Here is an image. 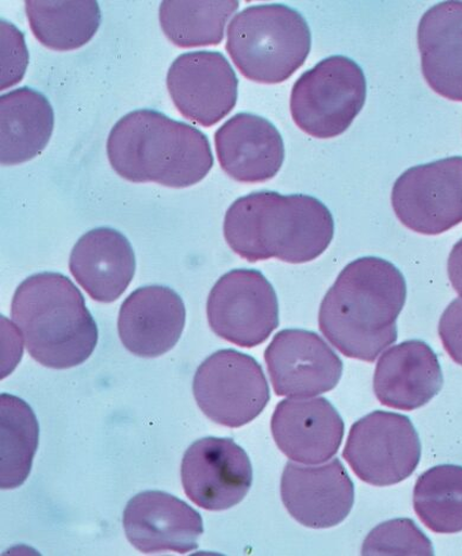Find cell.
Segmentation results:
<instances>
[{
	"mask_svg": "<svg viewBox=\"0 0 462 556\" xmlns=\"http://www.w3.org/2000/svg\"><path fill=\"white\" fill-rule=\"evenodd\" d=\"M405 299L404 277L392 263L378 257L355 260L327 291L320 328L340 353L374 363L398 340Z\"/></svg>",
	"mask_w": 462,
	"mask_h": 556,
	"instance_id": "obj_1",
	"label": "cell"
},
{
	"mask_svg": "<svg viewBox=\"0 0 462 556\" xmlns=\"http://www.w3.org/2000/svg\"><path fill=\"white\" fill-rule=\"evenodd\" d=\"M223 232L234 253L250 263L276 258L301 264L325 253L335 222L316 198L261 191L233 203Z\"/></svg>",
	"mask_w": 462,
	"mask_h": 556,
	"instance_id": "obj_2",
	"label": "cell"
},
{
	"mask_svg": "<svg viewBox=\"0 0 462 556\" xmlns=\"http://www.w3.org/2000/svg\"><path fill=\"white\" fill-rule=\"evenodd\" d=\"M108 155L122 178L173 189L192 187L214 166L210 142L201 130L152 110L132 112L114 125Z\"/></svg>",
	"mask_w": 462,
	"mask_h": 556,
	"instance_id": "obj_3",
	"label": "cell"
},
{
	"mask_svg": "<svg viewBox=\"0 0 462 556\" xmlns=\"http://www.w3.org/2000/svg\"><path fill=\"white\" fill-rule=\"evenodd\" d=\"M11 317L33 359L49 368L82 365L98 345V327L82 291L59 273L26 278L12 299Z\"/></svg>",
	"mask_w": 462,
	"mask_h": 556,
	"instance_id": "obj_4",
	"label": "cell"
},
{
	"mask_svg": "<svg viewBox=\"0 0 462 556\" xmlns=\"http://www.w3.org/2000/svg\"><path fill=\"white\" fill-rule=\"evenodd\" d=\"M312 38L300 13L282 4L245 9L232 20L226 49L250 81L285 83L308 60Z\"/></svg>",
	"mask_w": 462,
	"mask_h": 556,
	"instance_id": "obj_5",
	"label": "cell"
},
{
	"mask_svg": "<svg viewBox=\"0 0 462 556\" xmlns=\"http://www.w3.org/2000/svg\"><path fill=\"white\" fill-rule=\"evenodd\" d=\"M365 99L366 81L360 65L333 56L299 77L290 94V114L307 135L332 139L351 126Z\"/></svg>",
	"mask_w": 462,
	"mask_h": 556,
	"instance_id": "obj_6",
	"label": "cell"
},
{
	"mask_svg": "<svg viewBox=\"0 0 462 556\" xmlns=\"http://www.w3.org/2000/svg\"><path fill=\"white\" fill-rule=\"evenodd\" d=\"M193 395L210 419L227 428H241L266 408L271 392L261 365L253 356L222 350L197 369Z\"/></svg>",
	"mask_w": 462,
	"mask_h": 556,
	"instance_id": "obj_7",
	"label": "cell"
},
{
	"mask_svg": "<svg viewBox=\"0 0 462 556\" xmlns=\"http://www.w3.org/2000/svg\"><path fill=\"white\" fill-rule=\"evenodd\" d=\"M207 315L216 336L234 345L253 349L279 326V302L263 274L235 269L223 275L211 289Z\"/></svg>",
	"mask_w": 462,
	"mask_h": 556,
	"instance_id": "obj_8",
	"label": "cell"
},
{
	"mask_svg": "<svg viewBox=\"0 0 462 556\" xmlns=\"http://www.w3.org/2000/svg\"><path fill=\"white\" fill-rule=\"evenodd\" d=\"M342 456L363 482L389 486L411 478L421 443L408 417L375 412L353 424Z\"/></svg>",
	"mask_w": 462,
	"mask_h": 556,
	"instance_id": "obj_9",
	"label": "cell"
},
{
	"mask_svg": "<svg viewBox=\"0 0 462 556\" xmlns=\"http://www.w3.org/2000/svg\"><path fill=\"white\" fill-rule=\"evenodd\" d=\"M396 216L414 232L437 236L462 223V156L409 168L391 193Z\"/></svg>",
	"mask_w": 462,
	"mask_h": 556,
	"instance_id": "obj_10",
	"label": "cell"
},
{
	"mask_svg": "<svg viewBox=\"0 0 462 556\" xmlns=\"http://www.w3.org/2000/svg\"><path fill=\"white\" fill-rule=\"evenodd\" d=\"M180 476L185 494L210 511L239 505L253 484L252 463L245 450L216 437L197 441L187 450Z\"/></svg>",
	"mask_w": 462,
	"mask_h": 556,
	"instance_id": "obj_11",
	"label": "cell"
},
{
	"mask_svg": "<svg viewBox=\"0 0 462 556\" xmlns=\"http://www.w3.org/2000/svg\"><path fill=\"white\" fill-rule=\"evenodd\" d=\"M166 85L171 99L185 118L211 127L235 109L239 79L221 52L193 51L175 60L168 70Z\"/></svg>",
	"mask_w": 462,
	"mask_h": 556,
	"instance_id": "obj_12",
	"label": "cell"
},
{
	"mask_svg": "<svg viewBox=\"0 0 462 556\" xmlns=\"http://www.w3.org/2000/svg\"><path fill=\"white\" fill-rule=\"evenodd\" d=\"M265 361L275 394L288 399L333 391L342 375L340 357L309 330H282L270 343Z\"/></svg>",
	"mask_w": 462,
	"mask_h": 556,
	"instance_id": "obj_13",
	"label": "cell"
},
{
	"mask_svg": "<svg viewBox=\"0 0 462 556\" xmlns=\"http://www.w3.org/2000/svg\"><path fill=\"white\" fill-rule=\"evenodd\" d=\"M280 490L289 515L313 529L338 526L353 507L354 486L338 458L320 467L287 463Z\"/></svg>",
	"mask_w": 462,
	"mask_h": 556,
	"instance_id": "obj_14",
	"label": "cell"
},
{
	"mask_svg": "<svg viewBox=\"0 0 462 556\" xmlns=\"http://www.w3.org/2000/svg\"><path fill=\"white\" fill-rule=\"evenodd\" d=\"M123 522L132 546L145 554H187L197 549L204 532L200 513L163 492H145L132 498Z\"/></svg>",
	"mask_w": 462,
	"mask_h": 556,
	"instance_id": "obj_15",
	"label": "cell"
},
{
	"mask_svg": "<svg viewBox=\"0 0 462 556\" xmlns=\"http://www.w3.org/2000/svg\"><path fill=\"white\" fill-rule=\"evenodd\" d=\"M273 439L289 458L301 465L332 459L345 437L335 406L325 399H288L277 404L271 422Z\"/></svg>",
	"mask_w": 462,
	"mask_h": 556,
	"instance_id": "obj_16",
	"label": "cell"
},
{
	"mask_svg": "<svg viewBox=\"0 0 462 556\" xmlns=\"http://www.w3.org/2000/svg\"><path fill=\"white\" fill-rule=\"evenodd\" d=\"M187 312L175 290L151 286L134 291L118 313V337L125 349L140 357H157L179 341Z\"/></svg>",
	"mask_w": 462,
	"mask_h": 556,
	"instance_id": "obj_17",
	"label": "cell"
},
{
	"mask_svg": "<svg viewBox=\"0 0 462 556\" xmlns=\"http://www.w3.org/2000/svg\"><path fill=\"white\" fill-rule=\"evenodd\" d=\"M218 163L236 181L265 182L284 164L285 144L279 130L261 116L236 114L215 135Z\"/></svg>",
	"mask_w": 462,
	"mask_h": 556,
	"instance_id": "obj_18",
	"label": "cell"
},
{
	"mask_svg": "<svg viewBox=\"0 0 462 556\" xmlns=\"http://www.w3.org/2000/svg\"><path fill=\"white\" fill-rule=\"evenodd\" d=\"M444 386L437 354L426 342H402L383 353L376 366L374 392L382 405L414 412L428 404Z\"/></svg>",
	"mask_w": 462,
	"mask_h": 556,
	"instance_id": "obj_19",
	"label": "cell"
},
{
	"mask_svg": "<svg viewBox=\"0 0 462 556\" xmlns=\"http://www.w3.org/2000/svg\"><path fill=\"white\" fill-rule=\"evenodd\" d=\"M70 269L92 300L112 303L134 280L136 255L123 233L99 228L77 241L72 250Z\"/></svg>",
	"mask_w": 462,
	"mask_h": 556,
	"instance_id": "obj_20",
	"label": "cell"
},
{
	"mask_svg": "<svg viewBox=\"0 0 462 556\" xmlns=\"http://www.w3.org/2000/svg\"><path fill=\"white\" fill-rule=\"evenodd\" d=\"M422 74L445 99L462 102V2L429 9L417 29Z\"/></svg>",
	"mask_w": 462,
	"mask_h": 556,
	"instance_id": "obj_21",
	"label": "cell"
},
{
	"mask_svg": "<svg viewBox=\"0 0 462 556\" xmlns=\"http://www.w3.org/2000/svg\"><path fill=\"white\" fill-rule=\"evenodd\" d=\"M2 165H20L41 154L54 130L48 99L32 88L12 90L0 99Z\"/></svg>",
	"mask_w": 462,
	"mask_h": 556,
	"instance_id": "obj_22",
	"label": "cell"
},
{
	"mask_svg": "<svg viewBox=\"0 0 462 556\" xmlns=\"http://www.w3.org/2000/svg\"><path fill=\"white\" fill-rule=\"evenodd\" d=\"M25 9L34 36L51 50L82 48L100 28L101 10L92 0H28Z\"/></svg>",
	"mask_w": 462,
	"mask_h": 556,
	"instance_id": "obj_23",
	"label": "cell"
},
{
	"mask_svg": "<svg viewBox=\"0 0 462 556\" xmlns=\"http://www.w3.org/2000/svg\"><path fill=\"white\" fill-rule=\"evenodd\" d=\"M239 7L235 0H165L161 26L168 41L179 48L218 46Z\"/></svg>",
	"mask_w": 462,
	"mask_h": 556,
	"instance_id": "obj_24",
	"label": "cell"
},
{
	"mask_svg": "<svg viewBox=\"0 0 462 556\" xmlns=\"http://www.w3.org/2000/svg\"><path fill=\"white\" fill-rule=\"evenodd\" d=\"M2 427V489L21 486L29 478L38 446L39 427L33 408L15 395H0Z\"/></svg>",
	"mask_w": 462,
	"mask_h": 556,
	"instance_id": "obj_25",
	"label": "cell"
},
{
	"mask_svg": "<svg viewBox=\"0 0 462 556\" xmlns=\"http://www.w3.org/2000/svg\"><path fill=\"white\" fill-rule=\"evenodd\" d=\"M414 509L434 533L462 532V467L439 466L422 475L414 489Z\"/></svg>",
	"mask_w": 462,
	"mask_h": 556,
	"instance_id": "obj_26",
	"label": "cell"
},
{
	"mask_svg": "<svg viewBox=\"0 0 462 556\" xmlns=\"http://www.w3.org/2000/svg\"><path fill=\"white\" fill-rule=\"evenodd\" d=\"M363 555H434L430 540L408 519L382 523L364 541Z\"/></svg>",
	"mask_w": 462,
	"mask_h": 556,
	"instance_id": "obj_27",
	"label": "cell"
},
{
	"mask_svg": "<svg viewBox=\"0 0 462 556\" xmlns=\"http://www.w3.org/2000/svg\"><path fill=\"white\" fill-rule=\"evenodd\" d=\"M2 90L20 84L29 64V52L23 33L2 21Z\"/></svg>",
	"mask_w": 462,
	"mask_h": 556,
	"instance_id": "obj_28",
	"label": "cell"
},
{
	"mask_svg": "<svg viewBox=\"0 0 462 556\" xmlns=\"http://www.w3.org/2000/svg\"><path fill=\"white\" fill-rule=\"evenodd\" d=\"M439 336L448 355L462 366V299L454 300L444 312Z\"/></svg>",
	"mask_w": 462,
	"mask_h": 556,
	"instance_id": "obj_29",
	"label": "cell"
},
{
	"mask_svg": "<svg viewBox=\"0 0 462 556\" xmlns=\"http://www.w3.org/2000/svg\"><path fill=\"white\" fill-rule=\"evenodd\" d=\"M448 276L462 299V240L453 247L450 258H448Z\"/></svg>",
	"mask_w": 462,
	"mask_h": 556,
	"instance_id": "obj_30",
	"label": "cell"
}]
</instances>
